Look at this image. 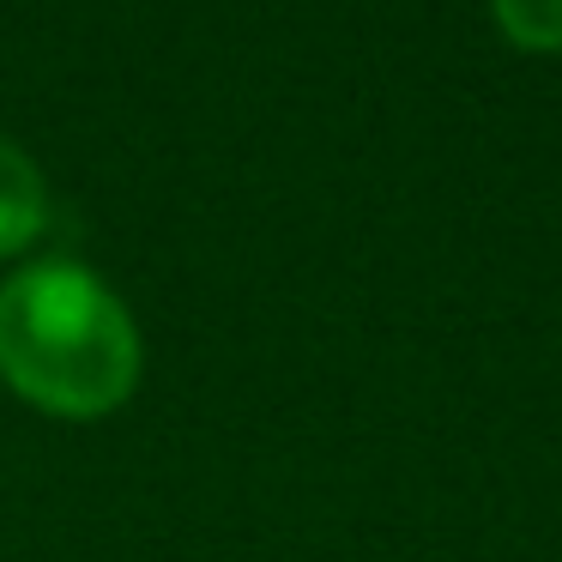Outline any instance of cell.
I'll return each mask as SVG.
<instances>
[{"label":"cell","instance_id":"7a4b0ae2","mask_svg":"<svg viewBox=\"0 0 562 562\" xmlns=\"http://www.w3.org/2000/svg\"><path fill=\"white\" fill-rule=\"evenodd\" d=\"M43 231H49V182L13 139H0V260L25 255Z\"/></svg>","mask_w":562,"mask_h":562},{"label":"cell","instance_id":"3957f363","mask_svg":"<svg viewBox=\"0 0 562 562\" xmlns=\"http://www.w3.org/2000/svg\"><path fill=\"white\" fill-rule=\"evenodd\" d=\"M502 37L514 49H532V55H557L562 49V0H490Z\"/></svg>","mask_w":562,"mask_h":562},{"label":"cell","instance_id":"6da1fadb","mask_svg":"<svg viewBox=\"0 0 562 562\" xmlns=\"http://www.w3.org/2000/svg\"><path fill=\"white\" fill-rule=\"evenodd\" d=\"M146 345L127 303L74 260H31L0 279V381L67 424L134 400Z\"/></svg>","mask_w":562,"mask_h":562}]
</instances>
